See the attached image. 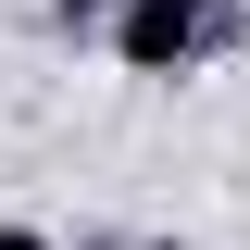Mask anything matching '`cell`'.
Returning a JSON list of instances; mask_svg holds the SVG:
<instances>
[{
	"instance_id": "cell-3",
	"label": "cell",
	"mask_w": 250,
	"mask_h": 250,
	"mask_svg": "<svg viewBox=\"0 0 250 250\" xmlns=\"http://www.w3.org/2000/svg\"><path fill=\"white\" fill-rule=\"evenodd\" d=\"M50 13H62V25H75V38H88V25H100V13H113V0H50Z\"/></svg>"
},
{
	"instance_id": "cell-1",
	"label": "cell",
	"mask_w": 250,
	"mask_h": 250,
	"mask_svg": "<svg viewBox=\"0 0 250 250\" xmlns=\"http://www.w3.org/2000/svg\"><path fill=\"white\" fill-rule=\"evenodd\" d=\"M213 25H225V0H113L100 13V38H113L125 75H188L213 50Z\"/></svg>"
},
{
	"instance_id": "cell-2",
	"label": "cell",
	"mask_w": 250,
	"mask_h": 250,
	"mask_svg": "<svg viewBox=\"0 0 250 250\" xmlns=\"http://www.w3.org/2000/svg\"><path fill=\"white\" fill-rule=\"evenodd\" d=\"M0 250H62V238H50V225H13V213H0Z\"/></svg>"
}]
</instances>
